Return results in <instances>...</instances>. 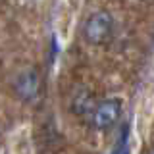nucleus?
I'll return each instance as SVG.
<instances>
[{
    "instance_id": "3",
    "label": "nucleus",
    "mask_w": 154,
    "mask_h": 154,
    "mask_svg": "<svg viewBox=\"0 0 154 154\" xmlns=\"http://www.w3.org/2000/svg\"><path fill=\"white\" fill-rule=\"evenodd\" d=\"M14 93L23 102H33L41 93V77L37 69H25L14 81Z\"/></svg>"
},
{
    "instance_id": "5",
    "label": "nucleus",
    "mask_w": 154,
    "mask_h": 154,
    "mask_svg": "<svg viewBox=\"0 0 154 154\" xmlns=\"http://www.w3.org/2000/svg\"><path fill=\"white\" fill-rule=\"evenodd\" d=\"M150 154H154V148H152V150H150Z\"/></svg>"
},
{
    "instance_id": "2",
    "label": "nucleus",
    "mask_w": 154,
    "mask_h": 154,
    "mask_svg": "<svg viewBox=\"0 0 154 154\" xmlns=\"http://www.w3.org/2000/svg\"><path fill=\"white\" fill-rule=\"evenodd\" d=\"M123 112V104L119 98H104L94 104L93 112H91V125L96 131H110L114 125H118L119 118Z\"/></svg>"
},
{
    "instance_id": "1",
    "label": "nucleus",
    "mask_w": 154,
    "mask_h": 154,
    "mask_svg": "<svg viewBox=\"0 0 154 154\" xmlns=\"http://www.w3.org/2000/svg\"><path fill=\"white\" fill-rule=\"evenodd\" d=\"M114 16L106 10L93 12L81 25V35L89 45H104L114 35Z\"/></svg>"
},
{
    "instance_id": "4",
    "label": "nucleus",
    "mask_w": 154,
    "mask_h": 154,
    "mask_svg": "<svg viewBox=\"0 0 154 154\" xmlns=\"http://www.w3.org/2000/svg\"><path fill=\"white\" fill-rule=\"evenodd\" d=\"M94 104L91 100V96H87V93H81L79 96H75L73 102H71V110L75 114H87V112H93Z\"/></svg>"
}]
</instances>
